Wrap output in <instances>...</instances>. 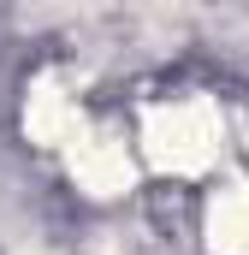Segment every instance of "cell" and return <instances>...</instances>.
<instances>
[{
    "label": "cell",
    "mask_w": 249,
    "mask_h": 255,
    "mask_svg": "<svg viewBox=\"0 0 249 255\" xmlns=\"http://www.w3.org/2000/svg\"><path fill=\"white\" fill-rule=\"evenodd\" d=\"M142 148H148V160L166 166V172H202V166L220 154V113H214L202 95L166 101V107L148 113Z\"/></svg>",
    "instance_id": "1"
},
{
    "label": "cell",
    "mask_w": 249,
    "mask_h": 255,
    "mask_svg": "<svg viewBox=\"0 0 249 255\" xmlns=\"http://www.w3.org/2000/svg\"><path fill=\"white\" fill-rule=\"evenodd\" d=\"M71 172H77L95 196H113V190L130 184V160H124L119 142H77V148H71Z\"/></svg>",
    "instance_id": "3"
},
{
    "label": "cell",
    "mask_w": 249,
    "mask_h": 255,
    "mask_svg": "<svg viewBox=\"0 0 249 255\" xmlns=\"http://www.w3.org/2000/svg\"><path fill=\"white\" fill-rule=\"evenodd\" d=\"M208 238L220 255H249V184H226L208 208Z\"/></svg>",
    "instance_id": "2"
}]
</instances>
